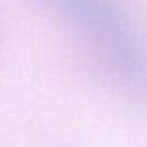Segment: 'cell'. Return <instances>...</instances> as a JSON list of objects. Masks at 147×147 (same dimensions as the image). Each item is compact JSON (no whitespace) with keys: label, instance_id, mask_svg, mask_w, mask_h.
<instances>
[{"label":"cell","instance_id":"cell-1","mask_svg":"<svg viewBox=\"0 0 147 147\" xmlns=\"http://www.w3.org/2000/svg\"><path fill=\"white\" fill-rule=\"evenodd\" d=\"M88 50L100 75L147 107V35L121 0H38Z\"/></svg>","mask_w":147,"mask_h":147}]
</instances>
